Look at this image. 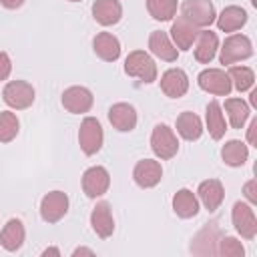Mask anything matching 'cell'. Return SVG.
<instances>
[{
  "mask_svg": "<svg viewBox=\"0 0 257 257\" xmlns=\"http://www.w3.org/2000/svg\"><path fill=\"white\" fill-rule=\"evenodd\" d=\"M124 72L147 84L157 80V64L145 50H133L124 58Z\"/></svg>",
  "mask_w": 257,
  "mask_h": 257,
  "instance_id": "cell-1",
  "label": "cell"
},
{
  "mask_svg": "<svg viewBox=\"0 0 257 257\" xmlns=\"http://www.w3.org/2000/svg\"><path fill=\"white\" fill-rule=\"evenodd\" d=\"M181 16L191 24H195L197 28L211 26L217 18L215 6L211 0H185L181 4Z\"/></svg>",
  "mask_w": 257,
  "mask_h": 257,
  "instance_id": "cell-2",
  "label": "cell"
},
{
  "mask_svg": "<svg viewBox=\"0 0 257 257\" xmlns=\"http://www.w3.org/2000/svg\"><path fill=\"white\" fill-rule=\"evenodd\" d=\"M253 56V44L249 40V36L245 34H231L225 38L223 46H221V54H219V60L221 64H233V62H239V60H245Z\"/></svg>",
  "mask_w": 257,
  "mask_h": 257,
  "instance_id": "cell-3",
  "label": "cell"
},
{
  "mask_svg": "<svg viewBox=\"0 0 257 257\" xmlns=\"http://www.w3.org/2000/svg\"><path fill=\"white\" fill-rule=\"evenodd\" d=\"M151 149L163 161L173 159L179 151V141H177V135L173 133V128L167 124H157L151 133Z\"/></svg>",
  "mask_w": 257,
  "mask_h": 257,
  "instance_id": "cell-4",
  "label": "cell"
},
{
  "mask_svg": "<svg viewBox=\"0 0 257 257\" xmlns=\"http://www.w3.org/2000/svg\"><path fill=\"white\" fill-rule=\"evenodd\" d=\"M102 141H104V133H102L100 122L94 116H86L78 128V145H80L82 153L88 157L96 155L102 147Z\"/></svg>",
  "mask_w": 257,
  "mask_h": 257,
  "instance_id": "cell-5",
  "label": "cell"
},
{
  "mask_svg": "<svg viewBox=\"0 0 257 257\" xmlns=\"http://www.w3.org/2000/svg\"><path fill=\"white\" fill-rule=\"evenodd\" d=\"M2 98L10 108H28L34 102V86L26 80H10L2 90Z\"/></svg>",
  "mask_w": 257,
  "mask_h": 257,
  "instance_id": "cell-6",
  "label": "cell"
},
{
  "mask_svg": "<svg viewBox=\"0 0 257 257\" xmlns=\"http://www.w3.org/2000/svg\"><path fill=\"white\" fill-rule=\"evenodd\" d=\"M197 82L205 92H211V94H217V96H227L231 92V88H233L229 74L225 70H221V68L203 70L197 76Z\"/></svg>",
  "mask_w": 257,
  "mask_h": 257,
  "instance_id": "cell-7",
  "label": "cell"
},
{
  "mask_svg": "<svg viewBox=\"0 0 257 257\" xmlns=\"http://www.w3.org/2000/svg\"><path fill=\"white\" fill-rule=\"evenodd\" d=\"M68 211V197L62 191H50L40 201V217L46 223H58Z\"/></svg>",
  "mask_w": 257,
  "mask_h": 257,
  "instance_id": "cell-8",
  "label": "cell"
},
{
  "mask_svg": "<svg viewBox=\"0 0 257 257\" xmlns=\"http://www.w3.org/2000/svg\"><path fill=\"white\" fill-rule=\"evenodd\" d=\"M231 219L235 225V231L243 237V239H253L257 235V219H255V211L251 205L237 201L233 205L231 211Z\"/></svg>",
  "mask_w": 257,
  "mask_h": 257,
  "instance_id": "cell-9",
  "label": "cell"
},
{
  "mask_svg": "<svg viewBox=\"0 0 257 257\" xmlns=\"http://www.w3.org/2000/svg\"><path fill=\"white\" fill-rule=\"evenodd\" d=\"M110 187V175L104 167H90L84 171L82 175V191L86 197L90 199H96L100 195H104Z\"/></svg>",
  "mask_w": 257,
  "mask_h": 257,
  "instance_id": "cell-10",
  "label": "cell"
},
{
  "mask_svg": "<svg viewBox=\"0 0 257 257\" xmlns=\"http://www.w3.org/2000/svg\"><path fill=\"white\" fill-rule=\"evenodd\" d=\"M92 102H94V96L86 86H68L62 92V106L72 114L88 112Z\"/></svg>",
  "mask_w": 257,
  "mask_h": 257,
  "instance_id": "cell-11",
  "label": "cell"
},
{
  "mask_svg": "<svg viewBox=\"0 0 257 257\" xmlns=\"http://www.w3.org/2000/svg\"><path fill=\"white\" fill-rule=\"evenodd\" d=\"M133 179H135V183L141 189H151V187H155V185L161 183V179H163V167H161L159 161L143 159V161H139L135 165Z\"/></svg>",
  "mask_w": 257,
  "mask_h": 257,
  "instance_id": "cell-12",
  "label": "cell"
},
{
  "mask_svg": "<svg viewBox=\"0 0 257 257\" xmlns=\"http://www.w3.org/2000/svg\"><path fill=\"white\" fill-rule=\"evenodd\" d=\"M161 90L169 98H181L189 90V76L183 68H169L161 76Z\"/></svg>",
  "mask_w": 257,
  "mask_h": 257,
  "instance_id": "cell-13",
  "label": "cell"
},
{
  "mask_svg": "<svg viewBox=\"0 0 257 257\" xmlns=\"http://www.w3.org/2000/svg\"><path fill=\"white\" fill-rule=\"evenodd\" d=\"M108 120L116 131L128 133L137 126V110L128 102H116L108 108Z\"/></svg>",
  "mask_w": 257,
  "mask_h": 257,
  "instance_id": "cell-14",
  "label": "cell"
},
{
  "mask_svg": "<svg viewBox=\"0 0 257 257\" xmlns=\"http://www.w3.org/2000/svg\"><path fill=\"white\" fill-rule=\"evenodd\" d=\"M90 225H92V231L100 239H108L112 235V231H114V219H112V213H110V205L106 201L96 203V207L90 213Z\"/></svg>",
  "mask_w": 257,
  "mask_h": 257,
  "instance_id": "cell-15",
  "label": "cell"
},
{
  "mask_svg": "<svg viewBox=\"0 0 257 257\" xmlns=\"http://www.w3.org/2000/svg\"><path fill=\"white\" fill-rule=\"evenodd\" d=\"M197 195H199V199L207 211H217L225 199V189H223V183L219 179H207L199 185Z\"/></svg>",
  "mask_w": 257,
  "mask_h": 257,
  "instance_id": "cell-16",
  "label": "cell"
},
{
  "mask_svg": "<svg viewBox=\"0 0 257 257\" xmlns=\"http://www.w3.org/2000/svg\"><path fill=\"white\" fill-rule=\"evenodd\" d=\"M92 16L100 26H112L122 18V6L118 0H94Z\"/></svg>",
  "mask_w": 257,
  "mask_h": 257,
  "instance_id": "cell-17",
  "label": "cell"
},
{
  "mask_svg": "<svg viewBox=\"0 0 257 257\" xmlns=\"http://www.w3.org/2000/svg\"><path fill=\"white\" fill-rule=\"evenodd\" d=\"M197 34H199V28L195 24H191L189 20H185L183 16H179L171 26V38H173L175 46L181 50H189L193 46V42L197 40Z\"/></svg>",
  "mask_w": 257,
  "mask_h": 257,
  "instance_id": "cell-18",
  "label": "cell"
},
{
  "mask_svg": "<svg viewBox=\"0 0 257 257\" xmlns=\"http://www.w3.org/2000/svg\"><path fill=\"white\" fill-rule=\"evenodd\" d=\"M92 48H94V54L104 62H114L120 56V42L110 32H98L92 40Z\"/></svg>",
  "mask_w": 257,
  "mask_h": 257,
  "instance_id": "cell-19",
  "label": "cell"
},
{
  "mask_svg": "<svg viewBox=\"0 0 257 257\" xmlns=\"http://www.w3.org/2000/svg\"><path fill=\"white\" fill-rule=\"evenodd\" d=\"M149 50H151L157 58L167 60V62H173V60H177V56H179L177 46L171 42V38H169L167 32H163V30H153V32H151V36H149Z\"/></svg>",
  "mask_w": 257,
  "mask_h": 257,
  "instance_id": "cell-20",
  "label": "cell"
},
{
  "mask_svg": "<svg viewBox=\"0 0 257 257\" xmlns=\"http://www.w3.org/2000/svg\"><path fill=\"white\" fill-rule=\"evenodd\" d=\"M219 48V38L211 30H199L197 34V46H195V58L201 64H209Z\"/></svg>",
  "mask_w": 257,
  "mask_h": 257,
  "instance_id": "cell-21",
  "label": "cell"
},
{
  "mask_svg": "<svg viewBox=\"0 0 257 257\" xmlns=\"http://www.w3.org/2000/svg\"><path fill=\"white\" fill-rule=\"evenodd\" d=\"M24 237H26V231H24L22 221H20V219H10V221L4 225L2 233H0V245H2L6 251L14 253V251H18V249L22 247Z\"/></svg>",
  "mask_w": 257,
  "mask_h": 257,
  "instance_id": "cell-22",
  "label": "cell"
},
{
  "mask_svg": "<svg viewBox=\"0 0 257 257\" xmlns=\"http://www.w3.org/2000/svg\"><path fill=\"white\" fill-rule=\"evenodd\" d=\"M173 211L181 219H191L199 213V199L189 189H179L173 197Z\"/></svg>",
  "mask_w": 257,
  "mask_h": 257,
  "instance_id": "cell-23",
  "label": "cell"
},
{
  "mask_svg": "<svg viewBox=\"0 0 257 257\" xmlns=\"http://www.w3.org/2000/svg\"><path fill=\"white\" fill-rule=\"evenodd\" d=\"M247 22V12L241 6H227L223 12L217 16V26L223 32H235Z\"/></svg>",
  "mask_w": 257,
  "mask_h": 257,
  "instance_id": "cell-24",
  "label": "cell"
},
{
  "mask_svg": "<svg viewBox=\"0 0 257 257\" xmlns=\"http://www.w3.org/2000/svg\"><path fill=\"white\" fill-rule=\"evenodd\" d=\"M177 133L185 141H197L203 135V122L195 112L185 110V112H181L177 116Z\"/></svg>",
  "mask_w": 257,
  "mask_h": 257,
  "instance_id": "cell-25",
  "label": "cell"
},
{
  "mask_svg": "<svg viewBox=\"0 0 257 257\" xmlns=\"http://www.w3.org/2000/svg\"><path fill=\"white\" fill-rule=\"evenodd\" d=\"M205 120H207V131L211 135V139L219 141L225 137L227 124H225V116L221 112V104L217 100H211L207 104V112H205Z\"/></svg>",
  "mask_w": 257,
  "mask_h": 257,
  "instance_id": "cell-26",
  "label": "cell"
},
{
  "mask_svg": "<svg viewBox=\"0 0 257 257\" xmlns=\"http://www.w3.org/2000/svg\"><path fill=\"white\" fill-rule=\"evenodd\" d=\"M221 157H223L225 165H229V167H243L245 161H247V157H249V149H247L245 143L233 139V141H227L223 145Z\"/></svg>",
  "mask_w": 257,
  "mask_h": 257,
  "instance_id": "cell-27",
  "label": "cell"
},
{
  "mask_svg": "<svg viewBox=\"0 0 257 257\" xmlns=\"http://www.w3.org/2000/svg\"><path fill=\"white\" fill-rule=\"evenodd\" d=\"M225 110L229 114V122L233 128H243V124L249 118V104L241 98H227L225 100Z\"/></svg>",
  "mask_w": 257,
  "mask_h": 257,
  "instance_id": "cell-28",
  "label": "cell"
},
{
  "mask_svg": "<svg viewBox=\"0 0 257 257\" xmlns=\"http://www.w3.org/2000/svg\"><path fill=\"white\" fill-rule=\"evenodd\" d=\"M227 74H229V78H231V84H233L239 92L251 90L253 84H255V72H253L249 66H231Z\"/></svg>",
  "mask_w": 257,
  "mask_h": 257,
  "instance_id": "cell-29",
  "label": "cell"
},
{
  "mask_svg": "<svg viewBox=\"0 0 257 257\" xmlns=\"http://www.w3.org/2000/svg\"><path fill=\"white\" fill-rule=\"evenodd\" d=\"M147 10L155 20L167 22L177 14V0H147Z\"/></svg>",
  "mask_w": 257,
  "mask_h": 257,
  "instance_id": "cell-30",
  "label": "cell"
},
{
  "mask_svg": "<svg viewBox=\"0 0 257 257\" xmlns=\"http://www.w3.org/2000/svg\"><path fill=\"white\" fill-rule=\"evenodd\" d=\"M20 131V120L14 112L2 110L0 112V143H10L16 139Z\"/></svg>",
  "mask_w": 257,
  "mask_h": 257,
  "instance_id": "cell-31",
  "label": "cell"
},
{
  "mask_svg": "<svg viewBox=\"0 0 257 257\" xmlns=\"http://www.w3.org/2000/svg\"><path fill=\"white\" fill-rule=\"evenodd\" d=\"M219 255L223 257H243L245 255V247L241 245V241H237L235 237H223L219 241Z\"/></svg>",
  "mask_w": 257,
  "mask_h": 257,
  "instance_id": "cell-32",
  "label": "cell"
},
{
  "mask_svg": "<svg viewBox=\"0 0 257 257\" xmlns=\"http://www.w3.org/2000/svg\"><path fill=\"white\" fill-rule=\"evenodd\" d=\"M10 72H12V60L6 52L0 50V80H6L10 76Z\"/></svg>",
  "mask_w": 257,
  "mask_h": 257,
  "instance_id": "cell-33",
  "label": "cell"
},
{
  "mask_svg": "<svg viewBox=\"0 0 257 257\" xmlns=\"http://www.w3.org/2000/svg\"><path fill=\"white\" fill-rule=\"evenodd\" d=\"M255 187H257V181L255 179H251V181H247L245 183V187H243V193H245V197L255 205L257 203V193H255Z\"/></svg>",
  "mask_w": 257,
  "mask_h": 257,
  "instance_id": "cell-34",
  "label": "cell"
},
{
  "mask_svg": "<svg viewBox=\"0 0 257 257\" xmlns=\"http://www.w3.org/2000/svg\"><path fill=\"white\" fill-rule=\"evenodd\" d=\"M255 128H257V118L251 120V124H249V133H247V141H249V145H253V147H257V141H255Z\"/></svg>",
  "mask_w": 257,
  "mask_h": 257,
  "instance_id": "cell-35",
  "label": "cell"
},
{
  "mask_svg": "<svg viewBox=\"0 0 257 257\" xmlns=\"http://www.w3.org/2000/svg\"><path fill=\"white\" fill-rule=\"evenodd\" d=\"M0 4L4 8H8V10H16V8H20L24 4V0H0Z\"/></svg>",
  "mask_w": 257,
  "mask_h": 257,
  "instance_id": "cell-36",
  "label": "cell"
},
{
  "mask_svg": "<svg viewBox=\"0 0 257 257\" xmlns=\"http://www.w3.org/2000/svg\"><path fill=\"white\" fill-rule=\"evenodd\" d=\"M78 255H94V251L92 249H86V247H76L72 251V257H78Z\"/></svg>",
  "mask_w": 257,
  "mask_h": 257,
  "instance_id": "cell-37",
  "label": "cell"
},
{
  "mask_svg": "<svg viewBox=\"0 0 257 257\" xmlns=\"http://www.w3.org/2000/svg\"><path fill=\"white\" fill-rule=\"evenodd\" d=\"M48 255L58 257V255H60V251H58L56 247H48V249H44V251H42V257H48Z\"/></svg>",
  "mask_w": 257,
  "mask_h": 257,
  "instance_id": "cell-38",
  "label": "cell"
},
{
  "mask_svg": "<svg viewBox=\"0 0 257 257\" xmlns=\"http://www.w3.org/2000/svg\"><path fill=\"white\" fill-rule=\"evenodd\" d=\"M251 104H253V106H257V90H253V92H251Z\"/></svg>",
  "mask_w": 257,
  "mask_h": 257,
  "instance_id": "cell-39",
  "label": "cell"
},
{
  "mask_svg": "<svg viewBox=\"0 0 257 257\" xmlns=\"http://www.w3.org/2000/svg\"><path fill=\"white\" fill-rule=\"evenodd\" d=\"M68 2H80V0H68Z\"/></svg>",
  "mask_w": 257,
  "mask_h": 257,
  "instance_id": "cell-40",
  "label": "cell"
}]
</instances>
